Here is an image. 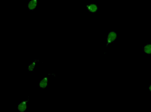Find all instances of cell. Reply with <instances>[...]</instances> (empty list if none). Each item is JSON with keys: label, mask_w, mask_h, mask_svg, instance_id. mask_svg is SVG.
<instances>
[{"label": "cell", "mask_w": 151, "mask_h": 112, "mask_svg": "<svg viewBox=\"0 0 151 112\" xmlns=\"http://www.w3.org/2000/svg\"><path fill=\"white\" fill-rule=\"evenodd\" d=\"M118 38V34L115 31L110 30L106 37V46L108 47L111 44H113Z\"/></svg>", "instance_id": "6da1fadb"}, {"label": "cell", "mask_w": 151, "mask_h": 112, "mask_svg": "<svg viewBox=\"0 0 151 112\" xmlns=\"http://www.w3.org/2000/svg\"><path fill=\"white\" fill-rule=\"evenodd\" d=\"M29 102V99L22 100L17 105V110L19 112L26 111L27 109V104Z\"/></svg>", "instance_id": "7a4b0ae2"}, {"label": "cell", "mask_w": 151, "mask_h": 112, "mask_svg": "<svg viewBox=\"0 0 151 112\" xmlns=\"http://www.w3.org/2000/svg\"><path fill=\"white\" fill-rule=\"evenodd\" d=\"M87 11L91 13H96L99 11L98 5L96 4H89L86 5Z\"/></svg>", "instance_id": "3957f363"}, {"label": "cell", "mask_w": 151, "mask_h": 112, "mask_svg": "<svg viewBox=\"0 0 151 112\" xmlns=\"http://www.w3.org/2000/svg\"><path fill=\"white\" fill-rule=\"evenodd\" d=\"M38 0H30L27 6L29 11H34L38 6Z\"/></svg>", "instance_id": "277c9868"}, {"label": "cell", "mask_w": 151, "mask_h": 112, "mask_svg": "<svg viewBox=\"0 0 151 112\" xmlns=\"http://www.w3.org/2000/svg\"><path fill=\"white\" fill-rule=\"evenodd\" d=\"M49 85V78L48 77H43L39 82V86L43 90L47 88Z\"/></svg>", "instance_id": "5b68a950"}, {"label": "cell", "mask_w": 151, "mask_h": 112, "mask_svg": "<svg viewBox=\"0 0 151 112\" xmlns=\"http://www.w3.org/2000/svg\"><path fill=\"white\" fill-rule=\"evenodd\" d=\"M40 60H39V59H34L28 65L27 69L29 72H34L35 69V67H36V64H37V63H40Z\"/></svg>", "instance_id": "8992f818"}, {"label": "cell", "mask_w": 151, "mask_h": 112, "mask_svg": "<svg viewBox=\"0 0 151 112\" xmlns=\"http://www.w3.org/2000/svg\"><path fill=\"white\" fill-rule=\"evenodd\" d=\"M142 52L145 54L151 55V43H148L142 47Z\"/></svg>", "instance_id": "52a82bcc"}, {"label": "cell", "mask_w": 151, "mask_h": 112, "mask_svg": "<svg viewBox=\"0 0 151 112\" xmlns=\"http://www.w3.org/2000/svg\"><path fill=\"white\" fill-rule=\"evenodd\" d=\"M148 89H149V91L151 92V84L149 85L148 86Z\"/></svg>", "instance_id": "ba28073f"}]
</instances>
